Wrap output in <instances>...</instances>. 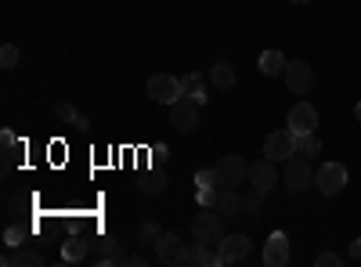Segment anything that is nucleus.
<instances>
[{
  "label": "nucleus",
  "mask_w": 361,
  "mask_h": 267,
  "mask_svg": "<svg viewBox=\"0 0 361 267\" xmlns=\"http://www.w3.org/2000/svg\"><path fill=\"white\" fill-rule=\"evenodd\" d=\"M192 235L199 246H221L224 239V221H221V210H214V206H199V213L192 217Z\"/></svg>",
  "instance_id": "1"
},
{
  "label": "nucleus",
  "mask_w": 361,
  "mask_h": 267,
  "mask_svg": "<svg viewBox=\"0 0 361 267\" xmlns=\"http://www.w3.org/2000/svg\"><path fill=\"white\" fill-rule=\"evenodd\" d=\"M148 98H152L156 105H177L180 98H185V83H180V76H170V73H156L148 76Z\"/></svg>",
  "instance_id": "2"
},
{
  "label": "nucleus",
  "mask_w": 361,
  "mask_h": 267,
  "mask_svg": "<svg viewBox=\"0 0 361 267\" xmlns=\"http://www.w3.org/2000/svg\"><path fill=\"white\" fill-rule=\"evenodd\" d=\"M156 260L166 263V267L188 263V246H185V239H180L177 231H163L159 239H156Z\"/></svg>",
  "instance_id": "3"
},
{
  "label": "nucleus",
  "mask_w": 361,
  "mask_h": 267,
  "mask_svg": "<svg viewBox=\"0 0 361 267\" xmlns=\"http://www.w3.org/2000/svg\"><path fill=\"white\" fill-rule=\"evenodd\" d=\"M314 188H318L322 195H340V192L347 188V166H340V163H322V166L314 170Z\"/></svg>",
  "instance_id": "4"
},
{
  "label": "nucleus",
  "mask_w": 361,
  "mask_h": 267,
  "mask_svg": "<svg viewBox=\"0 0 361 267\" xmlns=\"http://www.w3.org/2000/svg\"><path fill=\"white\" fill-rule=\"evenodd\" d=\"M214 170H217V177H221L224 188H238V185L250 181V163H246L243 156H221Z\"/></svg>",
  "instance_id": "5"
},
{
  "label": "nucleus",
  "mask_w": 361,
  "mask_h": 267,
  "mask_svg": "<svg viewBox=\"0 0 361 267\" xmlns=\"http://www.w3.org/2000/svg\"><path fill=\"white\" fill-rule=\"evenodd\" d=\"M286 87L293 94H311V87H314V69L304 62V58H293V62H286V73H282Z\"/></svg>",
  "instance_id": "6"
},
{
  "label": "nucleus",
  "mask_w": 361,
  "mask_h": 267,
  "mask_svg": "<svg viewBox=\"0 0 361 267\" xmlns=\"http://www.w3.org/2000/svg\"><path fill=\"white\" fill-rule=\"evenodd\" d=\"M314 185V173H311V159L307 156H289L286 159V188L289 192H304Z\"/></svg>",
  "instance_id": "7"
},
{
  "label": "nucleus",
  "mask_w": 361,
  "mask_h": 267,
  "mask_svg": "<svg viewBox=\"0 0 361 267\" xmlns=\"http://www.w3.org/2000/svg\"><path fill=\"white\" fill-rule=\"evenodd\" d=\"M264 156L271 163H286L289 156H296V134L286 127V130H275V134H267L264 141Z\"/></svg>",
  "instance_id": "8"
},
{
  "label": "nucleus",
  "mask_w": 361,
  "mask_h": 267,
  "mask_svg": "<svg viewBox=\"0 0 361 267\" xmlns=\"http://www.w3.org/2000/svg\"><path fill=\"white\" fill-rule=\"evenodd\" d=\"M170 127L177 134H192L199 127V105L192 98H180L177 105H170Z\"/></svg>",
  "instance_id": "9"
},
{
  "label": "nucleus",
  "mask_w": 361,
  "mask_h": 267,
  "mask_svg": "<svg viewBox=\"0 0 361 267\" xmlns=\"http://www.w3.org/2000/svg\"><path fill=\"white\" fill-rule=\"evenodd\" d=\"M250 249L253 242L246 239V235H224L217 253H221V263H246L250 260Z\"/></svg>",
  "instance_id": "10"
},
{
  "label": "nucleus",
  "mask_w": 361,
  "mask_h": 267,
  "mask_svg": "<svg viewBox=\"0 0 361 267\" xmlns=\"http://www.w3.org/2000/svg\"><path fill=\"white\" fill-rule=\"evenodd\" d=\"M318 127V108L311 101H296L289 108V130L293 134H311Z\"/></svg>",
  "instance_id": "11"
},
{
  "label": "nucleus",
  "mask_w": 361,
  "mask_h": 267,
  "mask_svg": "<svg viewBox=\"0 0 361 267\" xmlns=\"http://www.w3.org/2000/svg\"><path fill=\"white\" fill-rule=\"evenodd\" d=\"M250 181H253V188H257V192H264V195H267L271 188L279 185V170H275V163H271L267 156H264L260 163H253V166H250Z\"/></svg>",
  "instance_id": "12"
},
{
  "label": "nucleus",
  "mask_w": 361,
  "mask_h": 267,
  "mask_svg": "<svg viewBox=\"0 0 361 267\" xmlns=\"http://www.w3.org/2000/svg\"><path fill=\"white\" fill-rule=\"evenodd\" d=\"M264 263H267V267H286V263H289V239H286L282 231H275V235L267 239V246H264Z\"/></svg>",
  "instance_id": "13"
},
{
  "label": "nucleus",
  "mask_w": 361,
  "mask_h": 267,
  "mask_svg": "<svg viewBox=\"0 0 361 267\" xmlns=\"http://www.w3.org/2000/svg\"><path fill=\"white\" fill-rule=\"evenodd\" d=\"M214 210H221L224 217H246V199L238 195V188H224L221 185V195H217Z\"/></svg>",
  "instance_id": "14"
},
{
  "label": "nucleus",
  "mask_w": 361,
  "mask_h": 267,
  "mask_svg": "<svg viewBox=\"0 0 361 267\" xmlns=\"http://www.w3.org/2000/svg\"><path fill=\"white\" fill-rule=\"evenodd\" d=\"M4 263L8 267H40L44 263V253L33 249V246H18V249L4 253Z\"/></svg>",
  "instance_id": "15"
},
{
  "label": "nucleus",
  "mask_w": 361,
  "mask_h": 267,
  "mask_svg": "<svg viewBox=\"0 0 361 267\" xmlns=\"http://www.w3.org/2000/svg\"><path fill=\"white\" fill-rule=\"evenodd\" d=\"M90 249H94V242L87 239V235H73V239L62 246V260H69V263H76V260H83V256H90Z\"/></svg>",
  "instance_id": "16"
},
{
  "label": "nucleus",
  "mask_w": 361,
  "mask_h": 267,
  "mask_svg": "<svg viewBox=\"0 0 361 267\" xmlns=\"http://www.w3.org/2000/svg\"><path fill=\"white\" fill-rule=\"evenodd\" d=\"M0 144H4V173L8 170H15V163H18V156L25 152V144L11 134V130H4V134H0Z\"/></svg>",
  "instance_id": "17"
},
{
  "label": "nucleus",
  "mask_w": 361,
  "mask_h": 267,
  "mask_svg": "<svg viewBox=\"0 0 361 267\" xmlns=\"http://www.w3.org/2000/svg\"><path fill=\"white\" fill-rule=\"evenodd\" d=\"M188 263H195V267H224L221 253H214V246H199V242H195V249H188Z\"/></svg>",
  "instance_id": "18"
},
{
  "label": "nucleus",
  "mask_w": 361,
  "mask_h": 267,
  "mask_svg": "<svg viewBox=\"0 0 361 267\" xmlns=\"http://www.w3.org/2000/svg\"><path fill=\"white\" fill-rule=\"evenodd\" d=\"M206 80L214 83L217 91H231V87H235V69H231L228 62H217L214 69H209V76H206Z\"/></svg>",
  "instance_id": "19"
},
{
  "label": "nucleus",
  "mask_w": 361,
  "mask_h": 267,
  "mask_svg": "<svg viewBox=\"0 0 361 267\" xmlns=\"http://www.w3.org/2000/svg\"><path fill=\"white\" fill-rule=\"evenodd\" d=\"M260 73H264V76H282V73H286V58H282V51H275V47L264 51V54H260Z\"/></svg>",
  "instance_id": "20"
},
{
  "label": "nucleus",
  "mask_w": 361,
  "mask_h": 267,
  "mask_svg": "<svg viewBox=\"0 0 361 267\" xmlns=\"http://www.w3.org/2000/svg\"><path fill=\"white\" fill-rule=\"evenodd\" d=\"M180 83H185V98H192L195 105H206V80L199 73H188V76H180Z\"/></svg>",
  "instance_id": "21"
},
{
  "label": "nucleus",
  "mask_w": 361,
  "mask_h": 267,
  "mask_svg": "<svg viewBox=\"0 0 361 267\" xmlns=\"http://www.w3.org/2000/svg\"><path fill=\"white\" fill-rule=\"evenodd\" d=\"M54 116H58L62 123H69V127H80V130H83V127H90V120H87V116H80L69 101H58V105H54Z\"/></svg>",
  "instance_id": "22"
},
{
  "label": "nucleus",
  "mask_w": 361,
  "mask_h": 267,
  "mask_svg": "<svg viewBox=\"0 0 361 267\" xmlns=\"http://www.w3.org/2000/svg\"><path fill=\"white\" fill-rule=\"evenodd\" d=\"M137 192L141 195H163L166 192V177L163 173H145L141 181H137Z\"/></svg>",
  "instance_id": "23"
},
{
  "label": "nucleus",
  "mask_w": 361,
  "mask_h": 267,
  "mask_svg": "<svg viewBox=\"0 0 361 267\" xmlns=\"http://www.w3.org/2000/svg\"><path fill=\"white\" fill-rule=\"evenodd\" d=\"M296 152H300V156H311V159L322 152V141L314 137V130H311V134H296Z\"/></svg>",
  "instance_id": "24"
},
{
  "label": "nucleus",
  "mask_w": 361,
  "mask_h": 267,
  "mask_svg": "<svg viewBox=\"0 0 361 267\" xmlns=\"http://www.w3.org/2000/svg\"><path fill=\"white\" fill-rule=\"evenodd\" d=\"M163 235V228L156 224V221H148V224H141L137 228V246H156V239Z\"/></svg>",
  "instance_id": "25"
},
{
  "label": "nucleus",
  "mask_w": 361,
  "mask_h": 267,
  "mask_svg": "<svg viewBox=\"0 0 361 267\" xmlns=\"http://www.w3.org/2000/svg\"><path fill=\"white\" fill-rule=\"evenodd\" d=\"M195 188H221L217 170H199V173H195Z\"/></svg>",
  "instance_id": "26"
},
{
  "label": "nucleus",
  "mask_w": 361,
  "mask_h": 267,
  "mask_svg": "<svg viewBox=\"0 0 361 267\" xmlns=\"http://www.w3.org/2000/svg\"><path fill=\"white\" fill-rule=\"evenodd\" d=\"M25 239H29V231H25V228H15V224H11V228L4 231V242H8L11 249H18V246H25Z\"/></svg>",
  "instance_id": "27"
},
{
  "label": "nucleus",
  "mask_w": 361,
  "mask_h": 267,
  "mask_svg": "<svg viewBox=\"0 0 361 267\" xmlns=\"http://www.w3.org/2000/svg\"><path fill=\"white\" fill-rule=\"evenodd\" d=\"M18 58H22V54H18L15 44H4V47H0V66H4V69H15Z\"/></svg>",
  "instance_id": "28"
},
{
  "label": "nucleus",
  "mask_w": 361,
  "mask_h": 267,
  "mask_svg": "<svg viewBox=\"0 0 361 267\" xmlns=\"http://www.w3.org/2000/svg\"><path fill=\"white\" fill-rule=\"evenodd\" d=\"M260 206H264V192H257V188H253V192L246 195V217L260 213Z\"/></svg>",
  "instance_id": "29"
},
{
  "label": "nucleus",
  "mask_w": 361,
  "mask_h": 267,
  "mask_svg": "<svg viewBox=\"0 0 361 267\" xmlns=\"http://www.w3.org/2000/svg\"><path fill=\"white\" fill-rule=\"evenodd\" d=\"M195 192H199V206H217L221 188H195Z\"/></svg>",
  "instance_id": "30"
},
{
  "label": "nucleus",
  "mask_w": 361,
  "mask_h": 267,
  "mask_svg": "<svg viewBox=\"0 0 361 267\" xmlns=\"http://www.w3.org/2000/svg\"><path fill=\"white\" fill-rule=\"evenodd\" d=\"M314 267H340V256L336 253H318L314 256Z\"/></svg>",
  "instance_id": "31"
},
{
  "label": "nucleus",
  "mask_w": 361,
  "mask_h": 267,
  "mask_svg": "<svg viewBox=\"0 0 361 267\" xmlns=\"http://www.w3.org/2000/svg\"><path fill=\"white\" fill-rule=\"evenodd\" d=\"M127 263H134V267H145V263H148V256H141V253H134V256H130Z\"/></svg>",
  "instance_id": "32"
},
{
  "label": "nucleus",
  "mask_w": 361,
  "mask_h": 267,
  "mask_svg": "<svg viewBox=\"0 0 361 267\" xmlns=\"http://www.w3.org/2000/svg\"><path fill=\"white\" fill-rule=\"evenodd\" d=\"M350 256H354V260H361V239H354V242H350Z\"/></svg>",
  "instance_id": "33"
},
{
  "label": "nucleus",
  "mask_w": 361,
  "mask_h": 267,
  "mask_svg": "<svg viewBox=\"0 0 361 267\" xmlns=\"http://www.w3.org/2000/svg\"><path fill=\"white\" fill-rule=\"evenodd\" d=\"M354 116H357V123H361V101H357V105H354Z\"/></svg>",
  "instance_id": "34"
},
{
  "label": "nucleus",
  "mask_w": 361,
  "mask_h": 267,
  "mask_svg": "<svg viewBox=\"0 0 361 267\" xmlns=\"http://www.w3.org/2000/svg\"><path fill=\"white\" fill-rule=\"evenodd\" d=\"M286 4H311V0H286Z\"/></svg>",
  "instance_id": "35"
}]
</instances>
